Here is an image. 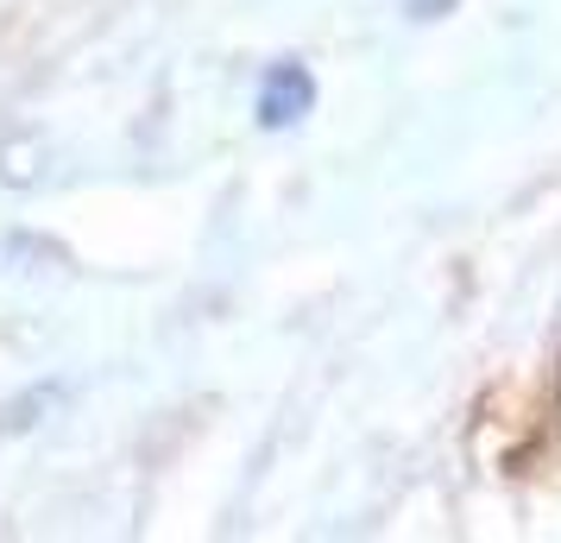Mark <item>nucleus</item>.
<instances>
[{"instance_id": "f257e3e1", "label": "nucleus", "mask_w": 561, "mask_h": 543, "mask_svg": "<svg viewBox=\"0 0 561 543\" xmlns=\"http://www.w3.org/2000/svg\"><path fill=\"white\" fill-rule=\"evenodd\" d=\"M309 70H297V64H278L272 77H265V95H259V121L265 127H290V121H304L309 108Z\"/></svg>"}]
</instances>
